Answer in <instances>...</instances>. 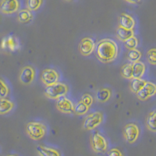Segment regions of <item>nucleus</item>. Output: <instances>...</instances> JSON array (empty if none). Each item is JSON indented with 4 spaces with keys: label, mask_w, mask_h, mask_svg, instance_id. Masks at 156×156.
<instances>
[{
    "label": "nucleus",
    "mask_w": 156,
    "mask_h": 156,
    "mask_svg": "<svg viewBox=\"0 0 156 156\" xmlns=\"http://www.w3.org/2000/svg\"><path fill=\"white\" fill-rule=\"evenodd\" d=\"M119 45L111 38H104L96 44L95 55L103 63H109L116 59L119 55Z\"/></svg>",
    "instance_id": "nucleus-1"
},
{
    "label": "nucleus",
    "mask_w": 156,
    "mask_h": 156,
    "mask_svg": "<svg viewBox=\"0 0 156 156\" xmlns=\"http://www.w3.org/2000/svg\"><path fill=\"white\" fill-rule=\"evenodd\" d=\"M69 87L64 82L58 81L52 85L45 86L44 87V94L45 97L48 98L50 99H55L63 96H66L69 93Z\"/></svg>",
    "instance_id": "nucleus-2"
},
{
    "label": "nucleus",
    "mask_w": 156,
    "mask_h": 156,
    "mask_svg": "<svg viewBox=\"0 0 156 156\" xmlns=\"http://www.w3.org/2000/svg\"><path fill=\"white\" fill-rule=\"evenodd\" d=\"M90 147L98 154H105L108 148V141L104 135L98 130H95L90 135Z\"/></svg>",
    "instance_id": "nucleus-3"
},
{
    "label": "nucleus",
    "mask_w": 156,
    "mask_h": 156,
    "mask_svg": "<svg viewBox=\"0 0 156 156\" xmlns=\"http://www.w3.org/2000/svg\"><path fill=\"white\" fill-rule=\"evenodd\" d=\"M26 132L32 140H39L46 135L47 126L39 121H32L26 125Z\"/></svg>",
    "instance_id": "nucleus-4"
},
{
    "label": "nucleus",
    "mask_w": 156,
    "mask_h": 156,
    "mask_svg": "<svg viewBox=\"0 0 156 156\" xmlns=\"http://www.w3.org/2000/svg\"><path fill=\"white\" fill-rule=\"evenodd\" d=\"M104 121V114L100 111H95L88 114L84 118L82 127L85 130H93L101 124Z\"/></svg>",
    "instance_id": "nucleus-5"
},
{
    "label": "nucleus",
    "mask_w": 156,
    "mask_h": 156,
    "mask_svg": "<svg viewBox=\"0 0 156 156\" xmlns=\"http://www.w3.org/2000/svg\"><path fill=\"white\" fill-rule=\"evenodd\" d=\"M122 134L127 143L134 144L140 136V129L138 125L135 122H129L123 128Z\"/></svg>",
    "instance_id": "nucleus-6"
},
{
    "label": "nucleus",
    "mask_w": 156,
    "mask_h": 156,
    "mask_svg": "<svg viewBox=\"0 0 156 156\" xmlns=\"http://www.w3.org/2000/svg\"><path fill=\"white\" fill-rule=\"evenodd\" d=\"M41 80L45 86L52 85L58 83L60 80V74L58 71L53 68H46L41 72Z\"/></svg>",
    "instance_id": "nucleus-7"
},
{
    "label": "nucleus",
    "mask_w": 156,
    "mask_h": 156,
    "mask_svg": "<svg viewBox=\"0 0 156 156\" xmlns=\"http://www.w3.org/2000/svg\"><path fill=\"white\" fill-rule=\"evenodd\" d=\"M36 77V70L33 66H26L20 70L19 76L20 82L23 85H30L34 81Z\"/></svg>",
    "instance_id": "nucleus-8"
},
{
    "label": "nucleus",
    "mask_w": 156,
    "mask_h": 156,
    "mask_svg": "<svg viewBox=\"0 0 156 156\" xmlns=\"http://www.w3.org/2000/svg\"><path fill=\"white\" fill-rule=\"evenodd\" d=\"M96 43L90 37H85L81 39L79 44V51L83 56H89L95 51Z\"/></svg>",
    "instance_id": "nucleus-9"
},
{
    "label": "nucleus",
    "mask_w": 156,
    "mask_h": 156,
    "mask_svg": "<svg viewBox=\"0 0 156 156\" xmlns=\"http://www.w3.org/2000/svg\"><path fill=\"white\" fill-rule=\"evenodd\" d=\"M75 104L66 96H63L57 99L56 108L59 112L66 114L74 113Z\"/></svg>",
    "instance_id": "nucleus-10"
},
{
    "label": "nucleus",
    "mask_w": 156,
    "mask_h": 156,
    "mask_svg": "<svg viewBox=\"0 0 156 156\" xmlns=\"http://www.w3.org/2000/svg\"><path fill=\"white\" fill-rule=\"evenodd\" d=\"M156 94V84L153 82L147 81L144 87L139 91L136 96L141 101H146Z\"/></svg>",
    "instance_id": "nucleus-11"
},
{
    "label": "nucleus",
    "mask_w": 156,
    "mask_h": 156,
    "mask_svg": "<svg viewBox=\"0 0 156 156\" xmlns=\"http://www.w3.org/2000/svg\"><path fill=\"white\" fill-rule=\"evenodd\" d=\"M20 8L18 0H2L0 2V11L4 14H12Z\"/></svg>",
    "instance_id": "nucleus-12"
},
{
    "label": "nucleus",
    "mask_w": 156,
    "mask_h": 156,
    "mask_svg": "<svg viewBox=\"0 0 156 156\" xmlns=\"http://www.w3.org/2000/svg\"><path fill=\"white\" fill-rule=\"evenodd\" d=\"M1 47L3 49H7L9 51H14L20 48V42L16 37L9 35L2 39L1 43Z\"/></svg>",
    "instance_id": "nucleus-13"
},
{
    "label": "nucleus",
    "mask_w": 156,
    "mask_h": 156,
    "mask_svg": "<svg viewBox=\"0 0 156 156\" xmlns=\"http://www.w3.org/2000/svg\"><path fill=\"white\" fill-rule=\"evenodd\" d=\"M119 26L123 27V28L128 29V30H133L135 25H136V21L134 18L129 14L122 12L121 13L119 17Z\"/></svg>",
    "instance_id": "nucleus-14"
},
{
    "label": "nucleus",
    "mask_w": 156,
    "mask_h": 156,
    "mask_svg": "<svg viewBox=\"0 0 156 156\" xmlns=\"http://www.w3.org/2000/svg\"><path fill=\"white\" fill-rule=\"evenodd\" d=\"M36 150L39 156H62L59 150L50 146L40 144L37 146Z\"/></svg>",
    "instance_id": "nucleus-15"
},
{
    "label": "nucleus",
    "mask_w": 156,
    "mask_h": 156,
    "mask_svg": "<svg viewBox=\"0 0 156 156\" xmlns=\"http://www.w3.org/2000/svg\"><path fill=\"white\" fill-rule=\"evenodd\" d=\"M112 95V90L108 87H101L96 91V101L100 103H105L111 98Z\"/></svg>",
    "instance_id": "nucleus-16"
},
{
    "label": "nucleus",
    "mask_w": 156,
    "mask_h": 156,
    "mask_svg": "<svg viewBox=\"0 0 156 156\" xmlns=\"http://www.w3.org/2000/svg\"><path fill=\"white\" fill-rule=\"evenodd\" d=\"M115 34L120 41L125 42L128 39L134 36V30H128V29L123 28V27L119 26L115 30Z\"/></svg>",
    "instance_id": "nucleus-17"
},
{
    "label": "nucleus",
    "mask_w": 156,
    "mask_h": 156,
    "mask_svg": "<svg viewBox=\"0 0 156 156\" xmlns=\"http://www.w3.org/2000/svg\"><path fill=\"white\" fill-rule=\"evenodd\" d=\"M146 83H147V81L144 80V79H142V78H140V79L133 78V79L131 80L130 83H129V89H130L132 92L136 94L144 87Z\"/></svg>",
    "instance_id": "nucleus-18"
},
{
    "label": "nucleus",
    "mask_w": 156,
    "mask_h": 156,
    "mask_svg": "<svg viewBox=\"0 0 156 156\" xmlns=\"http://www.w3.org/2000/svg\"><path fill=\"white\" fill-rule=\"evenodd\" d=\"M14 108V103L7 98H0V115H5Z\"/></svg>",
    "instance_id": "nucleus-19"
},
{
    "label": "nucleus",
    "mask_w": 156,
    "mask_h": 156,
    "mask_svg": "<svg viewBox=\"0 0 156 156\" xmlns=\"http://www.w3.org/2000/svg\"><path fill=\"white\" fill-rule=\"evenodd\" d=\"M146 71V66L144 62H139L133 64V78H138L140 79L144 76Z\"/></svg>",
    "instance_id": "nucleus-20"
},
{
    "label": "nucleus",
    "mask_w": 156,
    "mask_h": 156,
    "mask_svg": "<svg viewBox=\"0 0 156 156\" xmlns=\"http://www.w3.org/2000/svg\"><path fill=\"white\" fill-rule=\"evenodd\" d=\"M18 20L22 23H27L30 22L34 18L32 12L28 9H23L18 12Z\"/></svg>",
    "instance_id": "nucleus-21"
},
{
    "label": "nucleus",
    "mask_w": 156,
    "mask_h": 156,
    "mask_svg": "<svg viewBox=\"0 0 156 156\" xmlns=\"http://www.w3.org/2000/svg\"><path fill=\"white\" fill-rule=\"evenodd\" d=\"M121 76L126 80H132L133 79V63L128 62V63L124 64L121 67L120 69Z\"/></svg>",
    "instance_id": "nucleus-22"
},
{
    "label": "nucleus",
    "mask_w": 156,
    "mask_h": 156,
    "mask_svg": "<svg viewBox=\"0 0 156 156\" xmlns=\"http://www.w3.org/2000/svg\"><path fill=\"white\" fill-rule=\"evenodd\" d=\"M146 126L151 132H156V110L148 114L146 119Z\"/></svg>",
    "instance_id": "nucleus-23"
},
{
    "label": "nucleus",
    "mask_w": 156,
    "mask_h": 156,
    "mask_svg": "<svg viewBox=\"0 0 156 156\" xmlns=\"http://www.w3.org/2000/svg\"><path fill=\"white\" fill-rule=\"evenodd\" d=\"M142 57L141 51L138 49H133L129 50L127 55H126V58H127L128 61L130 63H136V62H139L140 60V58Z\"/></svg>",
    "instance_id": "nucleus-24"
},
{
    "label": "nucleus",
    "mask_w": 156,
    "mask_h": 156,
    "mask_svg": "<svg viewBox=\"0 0 156 156\" xmlns=\"http://www.w3.org/2000/svg\"><path fill=\"white\" fill-rule=\"evenodd\" d=\"M89 108H90V107L87 106V105H85L81 101H79L75 104L74 113L78 115H85L89 112Z\"/></svg>",
    "instance_id": "nucleus-25"
},
{
    "label": "nucleus",
    "mask_w": 156,
    "mask_h": 156,
    "mask_svg": "<svg viewBox=\"0 0 156 156\" xmlns=\"http://www.w3.org/2000/svg\"><path fill=\"white\" fill-rule=\"evenodd\" d=\"M42 3L43 0H27V2H26L27 9H28L31 12L39 9Z\"/></svg>",
    "instance_id": "nucleus-26"
},
{
    "label": "nucleus",
    "mask_w": 156,
    "mask_h": 156,
    "mask_svg": "<svg viewBox=\"0 0 156 156\" xmlns=\"http://www.w3.org/2000/svg\"><path fill=\"white\" fill-rule=\"evenodd\" d=\"M138 44L139 40L138 38L136 37H135V36L130 37V38L128 39L127 41H126L124 42L125 47H126V48H127V49L129 50L136 49V48H137V46H138Z\"/></svg>",
    "instance_id": "nucleus-27"
},
{
    "label": "nucleus",
    "mask_w": 156,
    "mask_h": 156,
    "mask_svg": "<svg viewBox=\"0 0 156 156\" xmlns=\"http://www.w3.org/2000/svg\"><path fill=\"white\" fill-rule=\"evenodd\" d=\"M9 93L7 83L2 78H0V98H6Z\"/></svg>",
    "instance_id": "nucleus-28"
},
{
    "label": "nucleus",
    "mask_w": 156,
    "mask_h": 156,
    "mask_svg": "<svg viewBox=\"0 0 156 156\" xmlns=\"http://www.w3.org/2000/svg\"><path fill=\"white\" fill-rule=\"evenodd\" d=\"M146 58L149 63L156 66V48H152L147 51Z\"/></svg>",
    "instance_id": "nucleus-29"
},
{
    "label": "nucleus",
    "mask_w": 156,
    "mask_h": 156,
    "mask_svg": "<svg viewBox=\"0 0 156 156\" xmlns=\"http://www.w3.org/2000/svg\"><path fill=\"white\" fill-rule=\"evenodd\" d=\"M80 101L83 103H84L85 105H87L88 107H90L92 105L93 103H94V98L92 97L91 94L86 93V94H83L82 95Z\"/></svg>",
    "instance_id": "nucleus-30"
},
{
    "label": "nucleus",
    "mask_w": 156,
    "mask_h": 156,
    "mask_svg": "<svg viewBox=\"0 0 156 156\" xmlns=\"http://www.w3.org/2000/svg\"><path fill=\"white\" fill-rule=\"evenodd\" d=\"M106 156H124V154L119 148L113 147V148L110 149L109 151H108Z\"/></svg>",
    "instance_id": "nucleus-31"
},
{
    "label": "nucleus",
    "mask_w": 156,
    "mask_h": 156,
    "mask_svg": "<svg viewBox=\"0 0 156 156\" xmlns=\"http://www.w3.org/2000/svg\"><path fill=\"white\" fill-rule=\"evenodd\" d=\"M125 1L131 4H138L141 0H125Z\"/></svg>",
    "instance_id": "nucleus-32"
},
{
    "label": "nucleus",
    "mask_w": 156,
    "mask_h": 156,
    "mask_svg": "<svg viewBox=\"0 0 156 156\" xmlns=\"http://www.w3.org/2000/svg\"><path fill=\"white\" fill-rule=\"evenodd\" d=\"M65 1H66V2H72L73 0H65Z\"/></svg>",
    "instance_id": "nucleus-33"
},
{
    "label": "nucleus",
    "mask_w": 156,
    "mask_h": 156,
    "mask_svg": "<svg viewBox=\"0 0 156 156\" xmlns=\"http://www.w3.org/2000/svg\"><path fill=\"white\" fill-rule=\"evenodd\" d=\"M7 156H16V155H15V154H9V155Z\"/></svg>",
    "instance_id": "nucleus-34"
}]
</instances>
